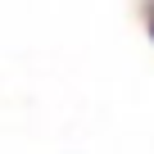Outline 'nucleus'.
<instances>
[{
    "mask_svg": "<svg viewBox=\"0 0 154 154\" xmlns=\"http://www.w3.org/2000/svg\"><path fill=\"white\" fill-rule=\"evenodd\" d=\"M145 27H149V41H154V0H145Z\"/></svg>",
    "mask_w": 154,
    "mask_h": 154,
    "instance_id": "obj_1",
    "label": "nucleus"
}]
</instances>
